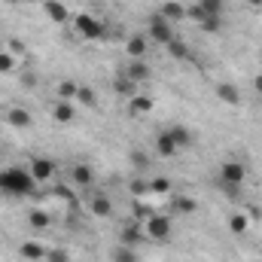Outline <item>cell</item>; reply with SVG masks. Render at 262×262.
Here are the masks:
<instances>
[{
  "mask_svg": "<svg viewBox=\"0 0 262 262\" xmlns=\"http://www.w3.org/2000/svg\"><path fill=\"white\" fill-rule=\"evenodd\" d=\"M113 89H116V95H122L125 101H128L131 95H137V85L131 82V79H128V76H125V73H119V76L113 79Z\"/></svg>",
  "mask_w": 262,
  "mask_h": 262,
  "instance_id": "obj_27",
  "label": "cell"
},
{
  "mask_svg": "<svg viewBox=\"0 0 262 262\" xmlns=\"http://www.w3.org/2000/svg\"><path fill=\"white\" fill-rule=\"evenodd\" d=\"M46 262H70V253L64 247H52V250H46Z\"/></svg>",
  "mask_w": 262,
  "mask_h": 262,
  "instance_id": "obj_33",
  "label": "cell"
},
{
  "mask_svg": "<svg viewBox=\"0 0 262 262\" xmlns=\"http://www.w3.org/2000/svg\"><path fill=\"white\" fill-rule=\"evenodd\" d=\"M143 238H146V235H143V223H137V220H131V223H125V226L119 229V244H122V247H137Z\"/></svg>",
  "mask_w": 262,
  "mask_h": 262,
  "instance_id": "obj_9",
  "label": "cell"
},
{
  "mask_svg": "<svg viewBox=\"0 0 262 262\" xmlns=\"http://www.w3.org/2000/svg\"><path fill=\"white\" fill-rule=\"evenodd\" d=\"M21 3H43V0H21Z\"/></svg>",
  "mask_w": 262,
  "mask_h": 262,
  "instance_id": "obj_39",
  "label": "cell"
},
{
  "mask_svg": "<svg viewBox=\"0 0 262 262\" xmlns=\"http://www.w3.org/2000/svg\"><path fill=\"white\" fill-rule=\"evenodd\" d=\"M3 122H6L9 128L25 131V128L34 125V116H31L25 107H18V104H6V107H3Z\"/></svg>",
  "mask_w": 262,
  "mask_h": 262,
  "instance_id": "obj_6",
  "label": "cell"
},
{
  "mask_svg": "<svg viewBox=\"0 0 262 262\" xmlns=\"http://www.w3.org/2000/svg\"><path fill=\"white\" fill-rule=\"evenodd\" d=\"M73 101H76L79 107H89V110H95V107H98V95H95V89H92V85H79Z\"/></svg>",
  "mask_w": 262,
  "mask_h": 262,
  "instance_id": "obj_22",
  "label": "cell"
},
{
  "mask_svg": "<svg viewBox=\"0 0 262 262\" xmlns=\"http://www.w3.org/2000/svg\"><path fill=\"white\" fill-rule=\"evenodd\" d=\"M198 28H201L204 34H220V28H223V15H207V18L198 21Z\"/></svg>",
  "mask_w": 262,
  "mask_h": 262,
  "instance_id": "obj_30",
  "label": "cell"
},
{
  "mask_svg": "<svg viewBox=\"0 0 262 262\" xmlns=\"http://www.w3.org/2000/svg\"><path fill=\"white\" fill-rule=\"evenodd\" d=\"M250 229V216L247 213H229V232L232 235H244Z\"/></svg>",
  "mask_w": 262,
  "mask_h": 262,
  "instance_id": "obj_26",
  "label": "cell"
},
{
  "mask_svg": "<svg viewBox=\"0 0 262 262\" xmlns=\"http://www.w3.org/2000/svg\"><path fill=\"white\" fill-rule=\"evenodd\" d=\"M216 98L229 107H241V92L235 82H216Z\"/></svg>",
  "mask_w": 262,
  "mask_h": 262,
  "instance_id": "obj_15",
  "label": "cell"
},
{
  "mask_svg": "<svg viewBox=\"0 0 262 262\" xmlns=\"http://www.w3.org/2000/svg\"><path fill=\"white\" fill-rule=\"evenodd\" d=\"M165 52H168L174 61H189V58H192V49H189V46H186L180 37H174V40L165 46Z\"/></svg>",
  "mask_w": 262,
  "mask_h": 262,
  "instance_id": "obj_20",
  "label": "cell"
},
{
  "mask_svg": "<svg viewBox=\"0 0 262 262\" xmlns=\"http://www.w3.org/2000/svg\"><path fill=\"white\" fill-rule=\"evenodd\" d=\"M131 195H146V183L143 180H131Z\"/></svg>",
  "mask_w": 262,
  "mask_h": 262,
  "instance_id": "obj_35",
  "label": "cell"
},
{
  "mask_svg": "<svg viewBox=\"0 0 262 262\" xmlns=\"http://www.w3.org/2000/svg\"><path fill=\"white\" fill-rule=\"evenodd\" d=\"M247 180V168H244V162H238V159H226L223 162V168H220V183H223V189L226 192H238V186Z\"/></svg>",
  "mask_w": 262,
  "mask_h": 262,
  "instance_id": "obj_2",
  "label": "cell"
},
{
  "mask_svg": "<svg viewBox=\"0 0 262 262\" xmlns=\"http://www.w3.org/2000/svg\"><path fill=\"white\" fill-rule=\"evenodd\" d=\"M125 76H128L134 85H143V82H149V79H152V67L146 64L143 58H128Z\"/></svg>",
  "mask_w": 262,
  "mask_h": 262,
  "instance_id": "obj_8",
  "label": "cell"
},
{
  "mask_svg": "<svg viewBox=\"0 0 262 262\" xmlns=\"http://www.w3.org/2000/svg\"><path fill=\"white\" fill-rule=\"evenodd\" d=\"M113 262H137V253H134V247H116L113 250Z\"/></svg>",
  "mask_w": 262,
  "mask_h": 262,
  "instance_id": "obj_32",
  "label": "cell"
},
{
  "mask_svg": "<svg viewBox=\"0 0 262 262\" xmlns=\"http://www.w3.org/2000/svg\"><path fill=\"white\" fill-rule=\"evenodd\" d=\"M52 119H55L58 125H70V122L76 119V107H73V101H55V107H52Z\"/></svg>",
  "mask_w": 262,
  "mask_h": 262,
  "instance_id": "obj_16",
  "label": "cell"
},
{
  "mask_svg": "<svg viewBox=\"0 0 262 262\" xmlns=\"http://www.w3.org/2000/svg\"><path fill=\"white\" fill-rule=\"evenodd\" d=\"M152 152H156V159H174L180 149H177V143L171 140L168 131H159L156 134V143H152Z\"/></svg>",
  "mask_w": 262,
  "mask_h": 262,
  "instance_id": "obj_10",
  "label": "cell"
},
{
  "mask_svg": "<svg viewBox=\"0 0 262 262\" xmlns=\"http://www.w3.org/2000/svg\"><path fill=\"white\" fill-rule=\"evenodd\" d=\"M171 210H174V213H195V210H198V201L192 195H174V201H171Z\"/></svg>",
  "mask_w": 262,
  "mask_h": 262,
  "instance_id": "obj_24",
  "label": "cell"
},
{
  "mask_svg": "<svg viewBox=\"0 0 262 262\" xmlns=\"http://www.w3.org/2000/svg\"><path fill=\"white\" fill-rule=\"evenodd\" d=\"M31 177L37 180V183H49L52 177H55V171H58V165L52 162V159H46V156H34L31 159Z\"/></svg>",
  "mask_w": 262,
  "mask_h": 262,
  "instance_id": "obj_7",
  "label": "cell"
},
{
  "mask_svg": "<svg viewBox=\"0 0 262 262\" xmlns=\"http://www.w3.org/2000/svg\"><path fill=\"white\" fill-rule=\"evenodd\" d=\"M37 189V180L31 177L28 168H3L0 171V192L15 198H25Z\"/></svg>",
  "mask_w": 262,
  "mask_h": 262,
  "instance_id": "obj_1",
  "label": "cell"
},
{
  "mask_svg": "<svg viewBox=\"0 0 262 262\" xmlns=\"http://www.w3.org/2000/svg\"><path fill=\"white\" fill-rule=\"evenodd\" d=\"M131 165H134V171H146L149 168V156L143 152V149H131Z\"/></svg>",
  "mask_w": 262,
  "mask_h": 262,
  "instance_id": "obj_31",
  "label": "cell"
},
{
  "mask_svg": "<svg viewBox=\"0 0 262 262\" xmlns=\"http://www.w3.org/2000/svg\"><path fill=\"white\" fill-rule=\"evenodd\" d=\"M146 195H171V180L168 177L146 180Z\"/></svg>",
  "mask_w": 262,
  "mask_h": 262,
  "instance_id": "obj_25",
  "label": "cell"
},
{
  "mask_svg": "<svg viewBox=\"0 0 262 262\" xmlns=\"http://www.w3.org/2000/svg\"><path fill=\"white\" fill-rule=\"evenodd\" d=\"M21 64V58L15 55V52H6V49H0V73H15Z\"/></svg>",
  "mask_w": 262,
  "mask_h": 262,
  "instance_id": "obj_28",
  "label": "cell"
},
{
  "mask_svg": "<svg viewBox=\"0 0 262 262\" xmlns=\"http://www.w3.org/2000/svg\"><path fill=\"white\" fill-rule=\"evenodd\" d=\"M21 89H37V73H25L21 76Z\"/></svg>",
  "mask_w": 262,
  "mask_h": 262,
  "instance_id": "obj_36",
  "label": "cell"
},
{
  "mask_svg": "<svg viewBox=\"0 0 262 262\" xmlns=\"http://www.w3.org/2000/svg\"><path fill=\"white\" fill-rule=\"evenodd\" d=\"M253 89L262 95V73H256V76H253Z\"/></svg>",
  "mask_w": 262,
  "mask_h": 262,
  "instance_id": "obj_37",
  "label": "cell"
},
{
  "mask_svg": "<svg viewBox=\"0 0 262 262\" xmlns=\"http://www.w3.org/2000/svg\"><path fill=\"white\" fill-rule=\"evenodd\" d=\"M28 226H31V229H37V232H43V229H49V226H52V216H49L46 210L34 207V210L28 213Z\"/></svg>",
  "mask_w": 262,
  "mask_h": 262,
  "instance_id": "obj_23",
  "label": "cell"
},
{
  "mask_svg": "<svg viewBox=\"0 0 262 262\" xmlns=\"http://www.w3.org/2000/svg\"><path fill=\"white\" fill-rule=\"evenodd\" d=\"M76 89H79V82H73V79H61V82L55 85L58 101H73V98H76Z\"/></svg>",
  "mask_w": 262,
  "mask_h": 262,
  "instance_id": "obj_29",
  "label": "cell"
},
{
  "mask_svg": "<svg viewBox=\"0 0 262 262\" xmlns=\"http://www.w3.org/2000/svg\"><path fill=\"white\" fill-rule=\"evenodd\" d=\"M89 210L98 216V220H104V216H110L113 213V201L107 195H92L89 198Z\"/></svg>",
  "mask_w": 262,
  "mask_h": 262,
  "instance_id": "obj_19",
  "label": "cell"
},
{
  "mask_svg": "<svg viewBox=\"0 0 262 262\" xmlns=\"http://www.w3.org/2000/svg\"><path fill=\"white\" fill-rule=\"evenodd\" d=\"M3 3H21V0H3Z\"/></svg>",
  "mask_w": 262,
  "mask_h": 262,
  "instance_id": "obj_40",
  "label": "cell"
},
{
  "mask_svg": "<svg viewBox=\"0 0 262 262\" xmlns=\"http://www.w3.org/2000/svg\"><path fill=\"white\" fill-rule=\"evenodd\" d=\"M146 34H149L156 43H162V46H168V43L177 37V34L171 31V21H168V18H162L159 12H152V15H149V28H146Z\"/></svg>",
  "mask_w": 262,
  "mask_h": 262,
  "instance_id": "obj_5",
  "label": "cell"
},
{
  "mask_svg": "<svg viewBox=\"0 0 262 262\" xmlns=\"http://www.w3.org/2000/svg\"><path fill=\"white\" fill-rule=\"evenodd\" d=\"M73 25H76V34H79L82 40H101V37H107V34H104V21H98V18L89 15V12H79V15L73 18Z\"/></svg>",
  "mask_w": 262,
  "mask_h": 262,
  "instance_id": "obj_3",
  "label": "cell"
},
{
  "mask_svg": "<svg viewBox=\"0 0 262 262\" xmlns=\"http://www.w3.org/2000/svg\"><path fill=\"white\" fill-rule=\"evenodd\" d=\"M171 134V140L177 143V149H186V146H192V131L186 128V125H171V128H165Z\"/></svg>",
  "mask_w": 262,
  "mask_h": 262,
  "instance_id": "obj_21",
  "label": "cell"
},
{
  "mask_svg": "<svg viewBox=\"0 0 262 262\" xmlns=\"http://www.w3.org/2000/svg\"><path fill=\"white\" fill-rule=\"evenodd\" d=\"M146 49H149L146 34H131L128 40H125V55L128 58H146Z\"/></svg>",
  "mask_w": 262,
  "mask_h": 262,
  "instance_id": "obj_13",
  "label": "cell"
},
{
  "mask_svg": "<svg viewBox=\"0 0 262 262\" xmlns=\"http://www.w3.org/2000/svg\"><path fill=\"white\" fill-rule=\"evenodd\" d=\"M247 3H250L253 9H259V6H262V0H247Z\"/></svg>",
  "mask_w": 262,
  "mask_h": 262,
  "instance_id": "obj_38",
  "label": "cell"
},
{
  "mask_svg": "<svg viewBox=\"0 0 262 262\" xmlns=\"http://www.w3.org/2000/svg\"><path fill=\"white\" fill-rule=\"evenodd\" d=\"M156 101L149 95H131L128 98V116H149Z\"/></svg>",
  "mask_w": 262,
  "mask_h": 262,
  "instance_id": "obj_12",
  "label": "cell"
},
{
  "mask_svg": "<svg viewBox=\"0 0 262 262\" xmlns=\"http://www.w3.org/2000/svg\"><path fill=\"white\" fill-rule=\"evenodd\" d=\"M43 12H46V18L55 21V25H64L67 18H70V9H67L61 0H43Z\"/></svg>",
  "mask_w": 262,
  "mask_h": 262,
  "instance_id": "obj_11",
  "label": "cell"
},
{
  "mask_svg": "<svg viewBox=\"0 0 262 262\" xmlns=\"http://www.w3.org/2000/svg\"><path fill=\"white\" fill-rule=\"evenodd\" d=\"M152 213H156L152 207H146L143 201H134V220H137V223H143V220H149Z\"/></svg>",
  "mask_w": 262,
  "mask_h": 262,
  "instance_id": "obj_34",
  "label": "cell"
},
{
  "mask_svg": "<svg viewBox=\"0 0 262 262\" xmlns=\"http://www.w3.org/2000/svg\"><path fill=\"white\" fill-rule=\"evenodd\" d=\"M143 235L149 241H165L171 235V216L168 213H152L149 220H143Z\"/></svg>",
  "mask_w": 262,
  "mask_h": 262,
  "instance_id": "obj_4",
  "label": "cell"
},
{
  "mask_svg": "<svg viewBox=\"0 0 262 262\" xmlns=\"http://www.w3.org/2000/svg\"><path fill=\"white\" fill-rule=\"evenodd\" d=\"M156 12H159L162 18H168V21H183V18H186V6H183L180 0H165Z\"/></svg>",
  "mask_w": 262,
  "mask_h": 262,
  "instance_id": "obj_14",
  "label": "cell"
},
{
  "mask_svg": "<svg viewBox=\"0 0 262 262\" xmlns=\"http://www.w3.org/2000/svg\"><path fill=\"white\" fill-rule=\"evenodd\" d=\"M46 250H49V247H43L40 241H25V244L18 247V256L28 259V262H40V259H46Z\"/></svg>",
  "mask_w": 262,
  "mask_h": 262,
  "instance_id": "obj_17",
  "label": "cell"
},
{
  "mask_svg": "<svg viewBox=\"0 0 262 262\" xmlns=\"http://www.w3.org/2000/svg\"><path fill=\"white\" fill-rule=\"evenodd\" d=\"M70 183L79 186V189H85V186L95 183V171H92L89 165H73V171H70Z\"/></svg>",
  "mask_w": 262,
  "mask_h": 262,
  "instance_id": "obj_18",
  "label": "cell"
}]
</instances>
